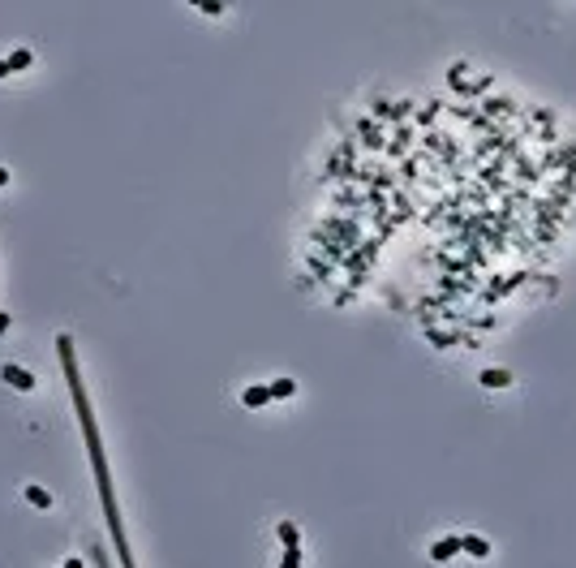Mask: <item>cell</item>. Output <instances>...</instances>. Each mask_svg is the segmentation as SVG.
Masks as SVG:
<instances>
[{"label":"cell","instance_id":"1","mask_svg":"<svg viewBox=\"0 0 576 568\" xmlns=\"http://www.w3.org/2000/svg\"><path fill=\"white\" fill-rule=\"evenodd\" d=\"M56 349H61V366H65V379H69V392H73V409H78V417H82V435H86L91 465H95V478H99V500H104L108 530H112V538H116V555H120V564H125V568H134L130 547H125V530H120V508H116V496H112L108 456H104V443H99V427H95V417H91L86 392H82V379H78V358H73V340H69V336H56Z\"/></svg>","mask_w":576,"mask_h":568},{"label":"cell","instance_id":"2","mask_svg":"<svg viewBox=\"0 0 576 568\" xmlns=\"http://www.w3.org/2000/svg\"><path fill=\"white\" fill-rule=\"evenodd\" d=\"M460 551H465V538H460V534H447V538L430 542V560H435V564H447V560L460 555Z\"/></svg>","mask_w":576,"mask_h":568},{"label":"cell","instance_id":"3","mask_svg":"<svg viewBox=\"0 0 576 568\" xmlns=\"http://www.w3.org/2000/svg\"><path fill=\"white\" fill-rule=\"evenodd\" d=\"M0 379H5L13 392H35V375H31L26 366H13V362H9L5 370H0Z\"/></svg>","mask_w":576,"mask_h":568},{"label":"cell","instance_id":"4","mask_svg":"<svg viewBox=\"0 0 576 568\" xmlns=\"http://www.w3.org/2000/svg\"><path fill=\"white\" fill-rule=\"evenodd\" d=\"M275 397H271V383H249L245 392H241V405L245 409H263V405H271Z\"/></svg>","mask_w":576,"mask_h":568},{"label":"cell","instance_id":"5","mask_svg":"<svg viewBox=\"0 0 576 568\" xmlns=\"http://www.w3.org/2000/svg\"><path fill=\"white\" fill-rule=\"evenodd\" d=\"M465 555H473V560H486V555H490V542H486L482 534H465Z\"/></svg>","mask_w":576,"mask_h":568},{"label":"cell","instance_id":"6","mask_svg":"<svg viewBox=\"0 0 576 568\" xmlns=\"http://www.w3.org/2000/svg\"><path fill=\"white\" fill-rule=\"evenodd\" d=\"M478 383H482V387H490V392H499V387H508V383H512V375H508V370H482Z\"/></svg>","mask_w":576,"mask_h":568},{"label":"cell","instance_id":"7","mask_svg":"<svg viewBox=\"0 0 576 568\" xmlns=\"http://www.w3.org/2000/svg\"><path fill=\"white\" fill-rule=\"evenodd\" d=\"M271 397H275V401H293V397H297V383H293L288 375H284V379H271Z\"/></svg>","mask_w":576,"mask_h":568},{"label":"cell","instance_id":"8","mask_svg":"<svg viewBox=\"0 0 576 568\" xmlns=\"http://www.w3.org/2000/svg\"><path fill=\"white\" fill-rule=\"evenodd\" d=\"M275 534H280L284 551H288V547H302V534H297V525H293V521H280V525H275Z\"/></svg>","mask_w":576,"mask_h":568},{"label":"cell","instance_id":"9","mask_svg":"<svg viewBox=\"0 0 576 568\" xmlns=\"http://www.w3.org/2000/svg\"><path fill=\"white\" fill-rule=\"evenodd\" d=\"M26 504H31V508H52V491H43V486H26Z\"/></svg>","mask_w":576,"mask_h":568},{"label":"cell","instance_id":"10","mask_svg":"<svg viewBox=\"0 0 576 568\" xmlns=\"http://www.w3.org/2000/svg\"><path fill=\"white\" fill-rule=\"evenodd\" d=\"M31 65H35V52H31V47H17V52L9 56V69H13V73H22V69H31Z\"/></svg>","mask_w":576,"mask_h":568},{"label":"cell","instance_id":"11","mask_svg":"<svg viewBox=\"0 0 576 568\" xmlns=\"http://www.w3.org/2000/svg\"><path fill=\"white\" fill-rule=\"evenodd\" d=\"M280 568H302V547H288L284 560H280Z\"/></svg>","mask_w":576,"mask_h":568},{"label":"cell","instance_id":"12","mask_svg":"<svg viewBox=\"0 0 576 568\" xmlns=\"http://www.w3.org/2000/svg\"><path fill=\"white\" fill-rule=\"evenodd\" d=\"M198 9H203L207 17H224V5H215V0H203V5H198Z\"/></svg>","mask_w":576,"mask_h":568},{"label":"cell","instance_id":"13","mask_svg":"<svg viewBox=\"0 0 576 568\" xmlns=\"http://www.w3.org/2000/svg\"><path fill=\"white\" fill-rule=\"evenodd\" d=\"M9 73H13V69H9V56H0V78H9Z\"/></svg>","mask_w":576,"mask_h":568},{"label":"cell","instance_id":"14","mask_svg":"<svg viewBox=\"0 0 576 568\" xmlns=\"http://www.w3.org/2000/svg\"><path fill=\"white\" fill-rule=\"evenodd\" d=\"M9 181H13V172H9V168H0V185H9Z\"/></svg>","mask_w":576,"mask_h":568},{"label":"cell","instance_id":"15","mask_svg":"<svg viewBox=\"0 0 576 568\" xmlns=\"http://www.w3.org/2000/svg\"><path fill=\"white\" fill-rule=\"evenodd\" d=\"M9 332V314H0V336H5Z\"/></svg>","mask_w":576,"mask_h":568}]
</instances>
